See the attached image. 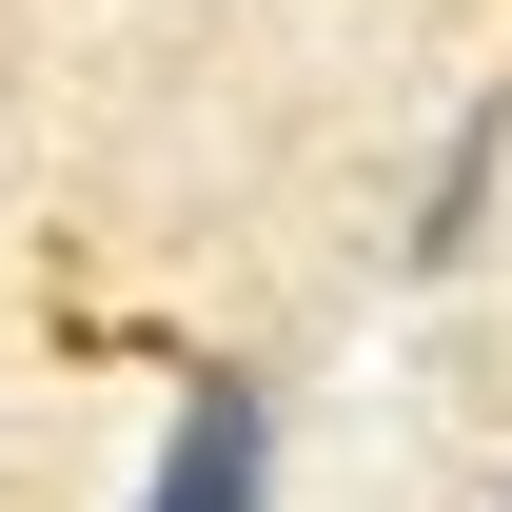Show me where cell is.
Returning a JSON list of instances; mask_svg holds the SVG:
<instances>
[{
	"label": "cell",
	"mask_w": 512,
	"mask_h": 512,
	"mask_svg": "<svg viewBox=\"0 0 512 512\" xmlns=\"http://www.w3.org/2000/svg\"><path fill=\"white\" fill-rule=\"evenodd\" d=\"M138 512H276V394H256V375H197L178 414H158Z\"/></svg>",
	"instance_id": "cell-1"
},
{
	"label": "cell",
	"mask_w": 512,
	"mask_h": 512,
	"mask_svg": "<svg viewBox=\"0 0 512 512\" xmlns=\"http://www.w3.org/2000/svg\"><path fill=\"white\" fill-rule=\"evenodd\" d=\"M493 158H512V119L473 99V119L434 138V197H414V276H453V256H473V217H493Z\"/></svg>",
	"instance_id": "cell-2"
}]
</instances>
